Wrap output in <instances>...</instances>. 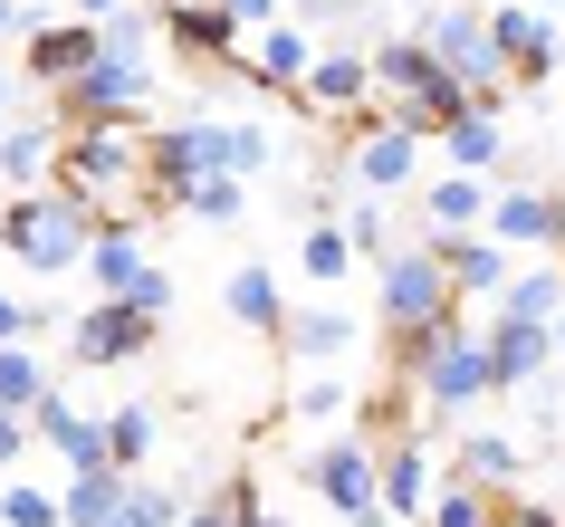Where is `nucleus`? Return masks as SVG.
Here are the masks:
<instances>
[{"label":"nucleus","instance_id":"obj_46","mask_svg":"<svg viewBox=\"0 0 565 527\" xmlns=\"http://www.w3.org/2000/svg\"><path fill=\"white\" fill-rule=\"evenodd\" d=\"M546 10H565V0H546Z\"/></svg>","mask_w":565,"mask_h":527},{"label":"nucleus","instance_id":"obj_27","mask_svg":"<svg viewBox=\"0 0 565 527\" xmlns=\"http://www.w3.org/2000/svg\"><path fill=\"white\" fill-rule=\"evenodd\" d=\"M298 268L317 278V288H345V278H355V240H345V221H307Z\"/></svg>","mask_w":565,"mask_h":527},{"label":"nucleus","instance_id":"obj_39","mask_svg":"<svg viewBox=\"0 0 565 527\" xmlns=\"http://www.w3.org/2000/svg\"><path fill=\"white\" fill-rule=\"evenodd\" d=\"M239 10V30H268V20H278V0H231Z\"/></svg>","mask_w":565,"mask_h":527},{"label":"nucleus","instance_id":"obj_42","mask_svg":"<svg viewBox=\"0 0 565 527\" xmlns=\"http://www.w3.org/2000/svg\"><path fill=\"white\" fill-rule=\"evenodd\" d=\"M10 87H20V67H10V59H0V116H10Z\"/></svg>","mask_w":565,"mask_h":527},{"label":"nucleus","instance_id":"obj_38","mask_svg":"<svg viewBox=\"0 0 565 527\" xmlns=\"http://www.w3.org/2000/svg\"><path fill=\"white\" fill-rule=\"evenodd\" d=\"M518 508V527H565V508H546V498H508Z\"/></svg>","mask_w":565,"mask_h":527},{"label":"nucleus","instance_id":"obj_11","mask_svg":"<svg viewBox=\"0 0 565 527\" xmlns=\"http://www.w3.org/2000/svg\"><path fill=\"white\" fill-rule=\"evenodd\" d=\"M489 39L508 49L518 87H536V77H565V30L546 20V10H527V0H499V10H489Z\"/></svg>","mask_w":565,"mask_h":527},{"label":"nucleus","instance_id":"obj_6","mask_svg":"<svg viewBox=\"0 0 565 527\" xmlns=\"http://www.w3.org/2000/svg\"><path fill=\"white\" fill-rule=\"evenodd\" d=\"M374 297H384V326H431L450 317V260L431 250V240H413V250H384L374 260Z\"/></svg>","mask_w":565,"mask_h":527},{"label":"nucleus","instance_id":"obj_14","mask_svg":"<svg viewBox=\"0 0 565 527\" xmlns=\"http://www.w3.org/2000/svg\"><path fill=\"white\" fill-rule=\"evenodd\" d=\"M489 240H508V250H565V192L508 182L499 202H489Z\"/></svg>","mask_w":565,"mask_h":527},{"label":"nucleus","instance_id":"obj_17","mask_svg":"<svg viewBox=\"0 0 565 527\" xmlns=\"http://www.w3.org/2000/svg\"><path fill=\"white\" fill-rule=\"evenodd\" d=\"M384 518H431V432L384 441Z\"/></svg>","mask_w":565,"mask_h":527},{"label":"nucleus","instance_id":"obj_43","mask_svg":"<svg viewBox=\"0 0 565 527\" xmlns=\"http://www.w3.org/2000/svg\"><path fill=\"white\" fill-rule=\"evenodd\" d=\"M489 527H518V508H508V498H499V518H489Z\"/></svg>","mask_w":565,"mask_h":527},{"label":"nucleus","instance_id":"obj_24","mask_svg":"<svg viewBox=\"0 0 565 527\" xmlns=\"http://www.w3.org/2000/svg\"><path fill=\"white\" fill-rule=\"evenodd\" d=\"M288 355H307V365L355 355V317H335V307H288Z\"/></svg>","mask_w":565,"mask_h":527},{"label":"nucleus","instance_id":"obj_1","mask_svg":"<svg viewBox=\"0 0 565 527\" xmlns=\"http://www.w3.org/2000/svg\"><path fill=\"white\" fill-rule=\"evenodd\" d=\"M96 231H106V202H87V192H10V211H0V240H10V260L39 268V278H67V268H87Z\"/></svg>","mask_w":565,"mask_h":527},{"label":"nucleus","instance_id":"obj_26","mask_svg":"<svg viewBox=\"0 0 565 527\" xmlns=\"http://www.w3.org/2000/svg\"><path fill=\"white\" fill-rule=\"evenodd\" d=\"M49 393H58V383H49L39 346H30V336H10V346H0V403H10V412H39Z\"/></svg>","mask_w":565,"mask_h":527},{"label":"nucleus","instance_id":"obj_29","mask_svg":"<svg viewBox=\"0 0 565 527\" xmlns=\"http://www.w3.org/2000/svg\"><path fill=\"white\" fill-rule=\"evenodd\" d=\"M556 307H565V268H518L499 288V317H536V326H556Z\"/></svg>","mask_w":565,"mask_h":527},{"label":"nucleus","instance_id":"obj_31","mask_svg":"<svg viewBox=\"0 0 565 527\" xmlns=\"http://www.w3.org/2000/svg\"><path fill=\"white\" fill-rule=\"evenodd\" d=\"M239 202H249V173H202L192 192H182L192 221H239Z\"/></svg>","mask_w":565,"mask_h":527},{"label":"nucleus","instance_id":"obj_47","mask_svg":"<svg viewBox=\"0 0 565 527\" xmlns=\"http://www.w3.org/2000/svg\"><path fill=\"white\" fill-rule=\"evenodd\" d=\"M556 268H565V250H556Z\"/></svg>","mask_w":565,"mask_h":527},{"label":"nucleus","instance_id":"obj_37","mask_svg":"<svg viewBox=\"0 0 565 527\" xmlns=\"http://www.w3.org/2000/svg\"><path fill=\"white\" fill-rule=\"evenodd\" d=\"M182 527H249V518H239L231 498H202V508H192V518H182Z\"/></svg>","mask_w":565,"mask_h":527},{"label":"nucleus","instance_id":"obj_18","mask_svg":"<svg viewBox=\"0 0 565 527\" xmlns=\"http://www.w3.org/2000/svg\"><path fill=\"white\" fill-rule=\"evenodd\" d=\"M30 422H39V441H49L67 470H106V412H77L67 393H49Z\"/></svg>","mask_w":565,"mask_h":527},{"label":"nucleus","instance_id":"obj_21","mask_svg":"<svg viewBox=\"0 0 565 527\" xmlns=\"http://www.w3.org/2000/svg\"><path fill=\"white\" fill-rule=\"evenodd\" d=\"M125 498H135V479H125L116 461H106V470H67L58 527H116V518H125Z\"/></svg>","mask_w":565,"mask_h":527},{"label":"nucleus","instance_id":"obj_7","mask_svg":"<svg viewBox=\"0 0 565 527\" xmlns=\"http://www.w3.org/2000/svg\"><path fill=\"white\" fill-rule=\"evenodd\" d=\"M153 336H163V317H153V307H135V297H96L87 317L67 326V355H77V365H96V375H116V365L153 355Z\"/></svg>","mask_w":565,"mask_h":527},{"label":"nucleus","instance_id":"obj_2","mask_svg":"<svg viewBox=\"0 0 565 527\" xmlns=\"http://www.w3.org/2000/svg\"><path fill=\"white\" fill-rule=\"evenodd\" d=\"M413 39H431V59H441L479 106H499V96L518 87V67H508V49L489 39V10H479V0H431Z\"/></svg>","mask_w":565,"mask_h":527},{"label":"nucleus","instance_id":"obj_4","mask_svg":"<svg viewBox=\"0 0 565 527\" xmlns=\"http://www.w3.org/2000/svg\"><path fill=\"white\" fill-rule=\"evenodd\" d=\"M298 470H307V489L327 498V518H345V527H384V461H374V441H364V432L317 441Z\"/></svg>","mask_w":565,"mask_h":527},{"label":"nucleus","instance_id":"obj_19","mask_svg":"<svg viewBox=\"0 0 565 527\" xmlns=\"http://www.w3.org/2000/svg\"><path fill=\"white\" fill-rule=\"evenodd\" d=\"M489 202H499V182L450 164V173L422 192V231H489Z\"/></svg>","mask_w":565,"mask_h":527},{"label":"nucleus","instance_id":"obj_16","mask_svg":"<svg viewBox=\"0 0 565 527\" xmlns=\"http://www.w3.org/2000/svg\"><path fill=\"white\" fill-rule=\"evenodd\" d=\"M307 67H317V39L288 30V20L249 30V49H239V77H249V87H307Z\"/></svg>","mask_w":565,"mask_h":527},{"label":"nucleus","instance_id":"obj_5","mask_svg":"<svg viewBox=\"0 0 565 527\" xmlns=\"http://www.w3.org/2000/svg\"><path fill=\"white\" fill-rule=\"evenodd\" d=\"M422 403L431 412H470V403H489L499 383H489V336H470L460 326V307H450L441 326H431V355H422Z\"/></svg>","mask_w":565,"mask_h":527},{"label":"nucleus","instance_id":"obj_10","mask_svg":"<svg viewBox=\"0 0 565 527\" xmlns=\"http://www.w3.org/2000/svg\"><path fill=\"white\" fill-rule=\"evenodd\" d=\"M307 116H355V106H374V49H355V39H335V49H317V67H307L298 87Z\"/></svg>","mask_w":565,"mask_h":527},{"label":"nucleus","instance_id":"obj_35","mask_svg":"<svg viewBox=\"0 0 565 527\" xmlns=\"http://www.w3.org/2000/svg\"><path fill=\"white\" fill-rule=\"evenodd\" d=\"M345 403H355V383H335V375H307L298 383V412H307V422H327V412H345Z\"/></svg>","mask_w":565,"mask_h":527},{"label":"nucleus","instance_id":"obj_34","mask_svg":"<svg viewBox=\"0 0 565 527\" xmlns=\"http://www.w3.org/2000/svg\"><path fill=\"white\" fill-rule=\"evenodd\" d=\"M345 240H355V260H384V250H393L384 202H355V211H345Z\"/></svg>","mask_w":565,"mask_h":527},{"label":"nucleus","instance_id":"obj_45","mask_svg":"<svg viewBox=\"0 0 565 527\" xmlns=\"http://www.w3.org/2000/svg\"><path fill=\"white\" fill-rule=\"evenodd\" d=\"M249 527H288V518H268V508H259V518H249Z\"/></svg>","mask_w":565,"mask_h":527},{"label":"nucleus","instance_id":"obj_3","mask_svg":"<svg viewBox=\"0 0 565 527\" xmlns=\"http://www.w3.org/2000/svg\"><path fill=\"white\" fill-rule=\"evenodd\" d=\"M153 96V59H116V49H96L67 87H49V116L77 135V125H135V106Z\"/></svg>","mask_w":565,"mask_h":527},{"label":"nucleus","instance_id":"obj_13","mask_svg":"<svg viewBox=\"0 0 565 527\" xmlns=\"http://www.w3.org/2000/svg\"><path fill=\"white\" fill-rule=\"evenodd\" d=\"M345 173H355L364 192H413V173H422V135H413V125L345 135Z\"/></svg>","mask_w":565,"mask_h":527},{"label":"nucleus","instance_id":"obj_9","mask_svg":"<svg viewBox=\"0 0 565 527\" xmlns=\"http://www.w3.org/2000/svg\"><path fill=\"white\" fill-rule=\"evenodd\" d=\"M163 39H173V59L182 67H239V10L231 0H173L163 10Z\"/></svg>","mask_w":565,"mask_h":527},{"label":"nucleus","instance_id":"obj_33","mask_svg":"<svg viewBox=\"0 0 565 527\" xmlns=\"http://www.w3.org/2000/svg\"><path fill=\"white\" fill-rule=\"evenodd\" d=\"M0 527H58V498L20 479V489H0Z\"/></svg>","mask_w":565,"mask_h":527},{"label":"nucleus","instance_id":"obj_20","mask_svg":"<svg viewBox=\"0 0 565 527\" xmlns=\"http://www.w3.org/2000/svg\"><path fill=\"white\" fill-rule=\"evenodd\" d=\"M450 260V288L460 297H499L508 288V240H470V231H422Z\"/></svg>","mask_w":565,"mask_h":527},{"label":"nucleus","instance_id":"obj_25","mask_svg":"<svg viewBox=\"0 0 565 527\" xmlns=\"http://www.w3.org/2000/svg\"><path fill=\"white\" fill-rule=\"evenodd\" d=\"M153 441H163V412H153V403H116V412H106V461H116V470H145Z\"/></svg>","mask_w":565,"mask_h":527},{"label":"nucleus","instance_id":"obj_28","mask_svg":"<svg viewBox=\"0 0 565 527\" xmlns=\"http://www.w3.org/2000/svg\"><path fill=\"white\" fill-rule=\"evenodd\" d=\"M518 470H527V451H518L508 432H460V479H479V489H508Z\"/></svg>","mask_w":565,"mask_h":527},{"label":"nucleus","instance_id":"obj_44","mask_svg":"<svg viewBox=\"0 0 565 527\" xmlns=\"http://www.w3.org/2000/svg\"><path fill=\"white\" fill-rule=\"evenodd\" d=\"M556 365H565V307H556Z\"/></svg>","mask_w":565,"mask_h":527},{"label":"nucleus","instance_id":"obj_30","mask_svg":"<svg viewBox=\"0 0 565 527\" xmlns=\"http://www.w3.org/2000/svg\"><path fill=\"white\" fill-rule=\"evenodd\" d=\"M499 518V489H479V479H450L441 498H431V518L422 527H489Z\"/></svg>","mask_w":565,"mask_h":527},{"label":"nucleus","instance_id":"obj_8","mask_svg":"<svg viewBox=\"0 0 565 527\" xmlns=\"http://www.w3.org/2000/svg\"><path fill=\"white\" fill-rule=\"evenodd\" d=\"M145 173V135H135V125H77V135H67V154H58V182L67 192H116V182H135Z\"/></svg>","mask_w":565,"mask_h":527},{"label":"nucleus","instance_id":"obj_41","mask_svg":"<svg viewBox=\"0 0 565 527\" xmlns=\"http://www.w3.org/2000/svg\"><path fill=\"white\" fill-rule=\"evenodd\" d=\"M125 0H77V20H116Z\"/></svg>","mask_w":565,"mask_h":527},{"label":"nucleus","instance_id":"obj_15","mask_svg":"<svg viewBox=\"0 0 565 527\" xmlns=\"http://www.w3.org/2000/svg\"><path fill=\"white\" fill-rule=\"evenodd\" d=\"M546 365H556V326H536V317H499L489 326V383H499V393H527Z\"/></svg>","mask_w":565,"mask_h":527},{"label":"nucleus","instance_id":"obj_12","mask_svg":"<svg viewBox=\"0 0 565 527\" xmlns=\"http://www.w3.org/2000/svg\"><path fill=\"white\" fill-rule=\"evenodd\" d=\"M106 49V30L96 20H39V30H20V77H39V87H67L77 67Z\"/></svg>","mask_w":565,"mask_h":527},{"label":"nucleus","instance_id":"obj_22","mask_svg":"<svg viewBox=\"0 0 565 527\" xmlns=\"http://www.w3.org/2000/svg\"><path fill=\"white\" fill-rule=\"evenodd\" d=\"M221 307H231L249 336H288V297H278V268H268V260H239L231 288H221Z\"/></svg>","mask_w":565,"mask_h":527},{"label":"nucleus","instance_id":"obj_32","mask_svg":"<svg viewBox=\"0 0 565 527\" xmlns=\"http://www.w3.org/2000/svg\"><path fill=\"white\" fill-rule=\"evenodd\" d=\"M298 20H317V30H364V49H374V39H393L374 0H298Z\"/></svg>","mask_w":565,"mask_h":527},{"label":"nucleus","instance_id":"obj_40","mask_svg":"<svg viewBox=\"0 0 565 527\" xmlns=\"http://www.w3.org/2000/svg\"><path fill=\"white\" fill-rule=\"evenodd\" d=\"M30 30V10H20V0H0V39H20Z\"/></svg>","mask_w":565,"mask_h":527},{"label":"nucleus","instance_id":"obj_23","mask_svg":"<svg viewBox=\"0 0 565 527\" xmlns=\"http://www.w3.org/2000/svg\"><path fill=\"white\" fill-rule=\"evenodd\" d=\"M441 154L460 164V173H489V164H508V125H499V106H470V116L441 135Z\"/></svg>","mask_w":565,"mask_h":527},{"label":"nucleus","instance_id":"obj_36","mask_svg":"<svg viewBox=\"0 0 565 527\" xmlns=\"http://www.w3.org/2000/svg\"><path fill=\"white\" fill-rule=\"evenodd\" d=\"M10 336H39V317H30V297L0 288V346H10Z\"/></svg>","mask_w":565,"mask_h":527}]
</instances>
